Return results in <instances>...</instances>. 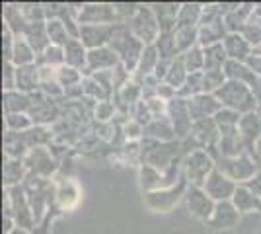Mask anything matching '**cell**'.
<instances>
[{"instance_id":"cell-42","label":"cell","mask_w":261,"mask_h":234,"mask_svg":"<svg viewBox=\"0 0 261 234\" xmlns=\"http://www.w3.org/2000/svg\"><path fill=\"white\" fill-rule=\"evenodd\" d=\"M181 59H184V65L189 74L205 72V49H203L201 45H197V47H193L191 51L184 53Z\"/></svg>"},{"instance_id":"cell-38","label":"cell","mask_w":261,"mask_h":234,"mask_svg":"<svg viewBox=\"0 0 261 234\" xmlns=\"http://www.w3.org/2000/svg\"><path fill=\"white\" fill-rule=\"evenodd\" d=\"M65 49L59 45H49L41 55H37V67H49V68H61L65 67Z\"/></svg>"},{"instance_id":"cell-37","label":"cell","mask_w":261,"mask_h":234,"mask_svg":"<svg viewBox=\"0 0 261 234\" xmlns=\"http://www.w3.org/2000/svg\"><path fill=\"white\" fill-rule=\"evenodd\" d=\"M23 172H25V164H23L22 160L6 158L4 168H2V176H4V186H6V190L20 186V181H22V178H23Z\"/></svg>"},{"instance_id":"cell-2","label":"cell","mask_w":261,"mask_h":234,"mask_svg":"<svg viewBox=\"0 0 261 234\" xmlns=\"http://www.w3.org/2000/svg\"><path fill=\"white\" fill-rule=\"evenodd\" d=\"M217 168V160L207 148H193L181 162V176L187 179L189 186L203 188L207 178Z\"/></svg>"},{"instance_id":"cell-20","label":"cell","mask_w":261,"mask_h":234,"mask_svg":"<svg viewBox=\"0 0 261 234\" xmlns=\"http://www.w3.org/2000/svg\"><path fill=\"white\" fill-rule=\"evenodd\" d=\"M39 88H41V72H39L37 63L30 67L16 68V90L18 92L33 96V92H37Z\"/></svg>"},{"instance_id":"cell-13","label":"cell","mask_w":261,"mask_h":234,"mask_svg":"<svg viewBox=\"0 0 261 234\" xmlns=\"http://www.w3.org/2000/svg\"><path fill=\"white\" fill-rule=\"evenodd\" d=\"M119 65V57L109 45L99 47V49H92V51H88V67L84 76L96 74V72H106V70H115Z\"/></svg>"},{"instance_id":"cell-59","label":"cell","mask_w":261,"mask_h":234,"mask_svg":"<svg viewBox=\"0 0 261 234\" xmlns=\"http://www.w3.org/2000/svg\"><path fill=\"white\" fill-rule=\"evenodd\" d=\"M257 113L261 115V101H259V106H257Z\"/></svg>"},{"instance_id":"cell-30","label":"cell","mask_w":261,"mask_h":234,"mask_svg":"<svg viewBox=\"0 0 261 234\" xmlns=\"http://www.w3.org/2000/svg\"><path fill=\"white\" fill-rule=\"evenodd\" d=\"M12 65L16 68L20 67H30L37 63V53L33 51V47L23 37H18L14 43V51H12Z\"/></svg>"},{"instance_id":"cell-50","label":"cell","mask_w":261,"mask_h":234,"mask_svg":"<svg viewBox=\"0 0 261 234\" xmlns=\"http://www.w3.org/2000/svg\"><path fill=\"white\" fill-rule=\"evenodd\" d=\"M113 115H115V103H113L111 100L98 101V103H96V112H94V117H96L98 121H109Z\"/></svg>"},{"instance_id":"cell-41","label":"cell","mask_w":261,"mask_h":234,"mask_svg":"<svg viewBox=\"0 0 261 234\" xmlns=\"http://www.w3.org/2000/svg\"><path fill=\"white\" fill-rule=\"evenodd\" d=\"M45 30H47V37H49V43L51 45H59V47H65L66 41L70 39V34L66 30V25L63 20H47L45 22Z\"/></svg>"},{"instance_id":"cell-39","label":"cell","mask_w":261,"mask_h":234,"mask_svg":"<svg viewBox=\"0 0 261 234\" xmlns=\"http://www.w3.org/2000/svg\"><path fill=\"white\" fill-rule=\"evenodd\" d=\"M4 125L8 133H28L33 129V119L30 113H6L4 115Z\"/></svg>"},{"instance_id":"cell-31","label":"cell","mask_w":261,"mask_h":234,"mask_svg":"<svg viewBox=\"0 0 261 234\" xmlns=\"http://www.w3.org/2000/svg\"><path fill=\"white\" fill-rule=\"evenodd\" d=\"M224 74L232 82H242V84H248L251 88L257 80V76L251 72L250 67L246 63H240V61H228L226 67H224Z\"/></svg>"},{"instance_id":"cell-44","label":"cell","mask_w":261,"mask_h":234,"mask_svg":"<svg viewBox=\"0 0 261 234\" xmlns=\"http://www.w3.org/2000/svg\"><path fill=\"white\" fill-rule=\"evenodd\" d=\"M57 82L65 90H68V88H72V86L82 84V82H84V76H82V70H76V68L65 65V67L57 68Z\"/></svg>"},{"instance_id":"cell-14","label":"cell","mask_w":261,"mask_h":234,"mask_svg":"<svg viewBox=\"0 0 261 234\" xmlns=\"http://www.w3.org/2000/svg\"><path fill=\"white\" fill-rule=\"evenodd\" d=\"M187 139H193L197 148L213 150V148H217L218 141H220V131H218L215 119H203V121L193 123V129Z\"/></svg>"},{"instance_id":"cell-36","label":"cell","mask_w":261,"mask_h":234,"mask_svg":"<svg viewBox=\"0 0 261 234\" xmlns=\"http://www.w3.org/2000/svg\"><path fill=\"white\" fill-rule=\"evenodd\" d=\"M203 49H205V70H224L228 63V55L222 43L203 47Z\"/></svg>"},{"instance_id":"cell-32","label":"cell","mask_w":261,"mask_h":234,"mask_svg":"<svg viewBox=\"0 0 261 234\" xmlns=\"http://www.w3.org/2000/svg\"><path fill=\"white\" fill-rule=\"evenodd\" d=\"M174 41L177 55L181 57L184 53L191 51L193 47L199 45V28H175Z\"/></svg>"},{"instance_id":"cell-51","label":"cell","mask_w":261,"mask_h":234,"mask_svg":"<svg viewBox=\"0 0 261 234\" xmlns=\"http://www.w3.org/2000/svg\"><path fill=\"white\" fill-rule=\"evenodd\" d=\"M2 90L4 92L16 90V67L12 63H4L2 67Z\"/></svg>"},{"instance_id":"cell-35","label":"cell","mask_w":261,"mask_h":234,"mask_svg":"<svg viewBox=\"0 0 261 234\" xmlns=\"http://www.w3.org/2000/svg\"><path fill=\"white\" fill-rule=\"evenodd\" d=\"M187 78H189V72H187V68H185V65H184V59L177 57L175 61H172V65L168 68V74L164 78V82H166L168 86H172L175 92H179V90L184 88L185 82H187Z\"/></svg>"},{"instance_id":"cell-26","label":"cell","mask_w":261,"mask_h":234,"mask_svg":"<svg viewBox=\"0 0 261 234\" xmlns=\"http://www.w3.org/2000/svg\"><path fill=\"white\" fill-rule=\"evenodd\" d=\"M160 61H162V59H160V53H158L156 45H146L144 51H142L139 67L135 70L133 78H135V80H142V78L154 76V72H156V68L160 65Z\"/></svg>"},{"instance_id":"cell-22","label":"cell","mask_w":261,"mask_h":234,"mask_svg":"<svg viewBox=\"0 0 261 234\" xmlns=\"http://www.w3.org/2000/svg\"><path fill=\"white\" fill-rule=\"evenodd\" d=\"M139 184H141V190L144 193L168 188V181H166V176H164L162 170L152 166V164H146V162L139 168Z\"/></svg>"},{"instance_id":"cell-34","label":"cell","mask_w":261,"mask_h":234,"mask_svg":"<svg viewBox=\"0 0 261 234\" xmlns=\"http://www.w3.org/2000/svg\"><path fill=\"white\" fill-rule=\"evenodd\" d=\"M215 123H217L218 131H220V137H228V135H236L240 133L238 127H240V119H242V115L236 112H232V110H220V112L213 117Z\"/></svg>"},{"instance_id":"cell-1","label":"cell","mask_w":261,"mask_h":234,"mask_svg":"<svg viewBox=\"0 0 261 234\" xmlns=\"http://www.w3.org/2000/svg\"><path fill=\"white\" fill-rule=\"evenodd\" d=\"M215 96H217V100L220 101V106L224 110H232V112L240 113V115L257 112V106H259V100L255 98L251 86L242 84V82L228 80Z\"/></svg>"},{"instance_id":"cell-15","label":"cell","mask_w":261,"mask_h":234,"mask_svg":"<svg viewBox=\"0 0 261 234\" xmlns=\"http://www.w3.org/2000/svg\"><path fill=\"white\" fill-rule=\"evenodd\" d=\"M187 103H189V113L193 117V123L203 121V119H213L222 110V106L215 94H199L195 98L187 100Z\"/></svg>"},{"instance_id":"cell-24","label":"cell","mask_w":261,"mask_h":234,"mask_svg":"<svg viewBox=\"0 0 261 234\" xmlns=\"http://www.w3.org/2000/svg\"><path fill=\"white\" fill-rule=\"evenodd\" d=\"M150 8L156 14L162 32H174L177 28V14H179L181 4H177V2H162V4H150Z\"/></svg>"},{"instance_id":"cell-7","label":"cell","mask_w":261,"mask_h":234,"mask_svg":"<svg viewBox=\"0 0 261 234\" xmlns=\"http://www.w3.org/2000/svg\"><path fill=\"white\" fill-rule=\"evenodd\" d=\"M187 188H189V184L181 176V178L177 179V184H174V186H168V188H162V190L144 193V203L154 213H170L185 197Z\"/></svg>"},{"instance_id":"cell-10","label":"cell","mask_w":261,"mask_h":234,"mask_svg":"<svg viewBox=\"0 0 261 234\" xmlns=\"http://www.w3.org/2000/svg\"><path fill=\"white\" fill-rule=\"evenodd\" d=\"M76 20L80 25L86 23H108V25H117L121 23L115 4H82L76 12Z\"/></svg>"},{"instance_id":"cell-45","label":"cell","mask_w":261,"mask_h":234,"mask_svg":"<svg viewBox=\"0 0 261 234\" xmlns=\"http://www.w3.org/2000/svg\"><path fill=\"white\" fill-rule=\"evenodd\" d=\"M244 35L248 37L251 45L261 43V4H255V10L251 14L250 23L244 30Z\"/></svg>"},{"instance_id":"cell-18","label":"cell","mask_w":261,"mask_h":234,"mask_svg":"<svg viewBox=\"0 0 261 234\" xmlns=\"http://www.w3.org/2000/svg\"><path fill=\"white\" fill-rule=\"evenodd\" d=\"M240 137H242V143L248 148V152H251V148L255 146V143L261 139V115L257 112H251L242 115L240 119Z\"/></svg>"},{"instance_id":"cell-48","label":"cell","mask_w":261,"mask_h":234,"mask_svg":"<svg viewBox=\"0 0 261 234\" xmlns=\"http://www.w3.org/2000/svg\"><path fill=\"white\" fill-rule=\"evenodd\" d=\"M129 115H130V121L139 123L141 127H146V125L154 119L152 113H150V108H148V103L144 100H141L139 103H135L129 110Z\"/></svg>"},{"instance_id":"cell-57","label":"cell","mask_w":261,"mask_h":234,"mask_svg":"<svg viewBox=\"0 0 261 234\" xmlns=\"http://www.w3.org/2000/svg\"><path fill=\"white\" fill-rule=\"evenodd\" d=\"M8 234H30V232H28L25 228H20V226H16V228H12Z\"/></svg>"},{"instance_id":"cell-9","label":"cell","mask_w":261,"mask_h":234,"mask_svg":"<svg viewBox=\"0 0 261 234\" xmlns=\"http://www.w3.org/2000/svg\"><path fill=\"white\" fill-rule=\"evenodd\" d=\"M117 25H108V23H86V25H80V34L78 39L86 45L88 51L92 49H99V47H108L113 37L117 34Z\"/></svg>"},{"instance_id":"cell-53","label":"cell","mask_w":261,"mask_h":234,"mask_svg":"<svg viewBox=\"0 0 261 234\" xmlns=\"http://www.w3.org/2000/svg\"><path fill=\"white\" fill-rule=\"evenodd\" d=\"M244 186H246L250 191H253V193H255V195L261 199V170L250 179V181H248V184H244Z\"/></svg>"},{"instance_id":"cell-58","label":"cell","mask_w":261,"mask_h":234,"mask_svg":"<svg viewBox=\"0 0 261 234\" xmlns=\"http://www.w3.org/2000/svg\"><path fill=\"white\" fill-rule=\"evenodd\" d=\"M251 55H259L261 57V43L253 45V53H251Z\"/></svg>"},{"instance_id":"cell-12","label":"cell","mask_w":261,"mask_h":234,"mask_svg":"<svg viewBox=\"0 0 261 234\" xmlns=\"http://www.w3.org/2000/svg\"><path fill=\"white\" fill-rule=\"evenodd\" d=\"M203 190L207 191V195L215 203H224V201H232L234 193L238 190V184L234 179H230L224 172H220L218 168H215L213 174L205 181Z\"/></svg>"},{"instance_id":"cell-33","label":"cell","mask_w":261,"mask_h":234,"mask_svg":"<svg viewBox=\"0 0 261 234\" xmlns=\"http://www.w3.org/2000/svg\"><path fill=\"white\" fill-rule=\"evenodd\" d=\"M28 23L30 22H28L25 16H23L22 6H6V8H4V25H6L16 37H23Z\"/></svg>"},{"instance_id":"cell-49","label":"cell","mask_w":261,"mask_h":234,"mask_svg":"<svg viewBox=\"0 0 261 234\" xmlns=\"http://www.w3.org/2000/svg\"><path fill=\"white\" fill-rule=\"evenodd\" d=\"M16 35L12 34L6 25H2V61L10 63L12 61V51H14V43H16Z\"/></svg>"},{"instance_id":"cell-40","label":"cell","mask_w":261,"mask_h":234,"mask_svg":"<svg viewBox=\"0 0 261 234\" xmlns=\"http://www.w3.org/2000/svg\"><path fill=\"white\" fill-rule=\"evenodd\" d=\"M117 98H119V101L127 108V112H129L135 103H139V101L142 100L141 84H139L135 78H130L125 86H121V88L117 90Z\"/></svg>"},{"instance_id":"cell-16","label":"cell","mask_w":261,"mask_h":234,"mask_svg":"<svg viewBox=\"0 0 261 234\" xmlns=\"http://www.w3.org/2000/svg\"><path fill=\"white\" fill-rule=\"evenodd\" d=\"M222 47L228 55V61L246 63L253 53V45L248 41V37L244 34H226L222 39Z\"/></svg>"},{"instance_id":"cell-54","label":"cell","mask_w":261,"mask_h":234,"mask_svg":"<svg viewBox=\"0 0 261 234\" xmlns=\"http://www.w3.org/2000/svg\"><path fill=\"white\" fill-rule=\"evenodd\" d=\"M246 65L250 67V70L255 74V76L259 78L261 76V57L259 55H251L248 61H246Z\"/></svg>"},{"instance_id":"cell-11","label":"cell","mask_w":261,"mask_h":234,"mask_svg":"<svg viewBox=\"0 0 261 234\" xmlns=\"http://www.w3.org/2000/svg\"><path fill=\"white\" fill-rule=\"evenodd\" d=\"M177 139H187L191 129H193V117L189 113V103L184 98H174L172 101H168V115H166Z\"/></svg>"},{"instance_id":"cell-6","label":"cell","mask_w":261,"mask_h":234,"mask_svg":"<svg viewBox=\"0 0 261 234\" xmlns=\"http://www.w3.org/2000/svg\"><path fill=\"white\" fill-rule=\"evenodd\" d=\"M129 32L135 37H139L144 45H154L158 41V37L162 34L160 23L150 4H139V8L135 12V16L127 22Z\"/></svg>"},{"instance_id":"cell-19","label":"cell","mask_w":261,"mask_h":234,"mask_svg":"<svg viewBox=\"0 0 261 234\" xmlns=\"http://www.w3.org/2000/svg\"><path fill=\"white\" fill-rule=\"evenodd\" d=\"M253 10H255V4H251V2H240L238 8L228 12L224 16V25H226L228 34H244L246 25L250 23Z\"/></svg>"},{"instance_id":"cell-52","label":"cell","mask_w":261,"mask_h":234,"mask_svg":"<svg viewBox=\"0 0 261 234\" xmlns=\"http://www.w3.org/2000/svg\"><path fill=\"white\" fill-rule=\"evenodd\" d=\"M125 137L129 139V141H133V139H139V137H144V127H141L139 123H135V121H130L125 125Z\"/></svg>"},{"instance_id":"cell-43","label":"cell","mask_w":261,"mask_h":234,"mask_svg":"<svg viewBox=\"0 0 261 234\" xmlns=\"http://www.w3.org/2000/svg\"><path fill=\"white\" fill-rule=\"evenodd\" d=\"M199 94H205V82H203V72H195V74H189L187 82L184 84V88L177 92V98H184V100H191Z\"/></svg>"},{"instance_id":"cell-28","label":"cell","mask_w":261,"mask_h":234,"mask_svg":"<svg viewBox=\"0 0 261 234\" xmlns=\"http://www.w3.org/2000/svg\"><path fill=\"white\" fill-rule=\"evenodd\" d=\"M47 22V20H45ZM45 22H30L25 28L23 39L33 47V51L37 55H41L45 49L49 47V37H47V30H45Z\"/></svg>"},{"instance_id":"cell-21","label":"cell","mask_w":261,"mask_h":234,"mask_svg":"<svg viewBox=\"0 0 261 234\" xmlns=\"http://www.w3.org/2000/svg\"><path fill=\"white\" fill-rule=\"evenodd\" d=\"M25 168H30L37 176H49L55 170V164L45 146H35L25 156Z\"/></svg>"},{"instance_id":"cell-47","label":"cell","mask_w":261,"mask_h":234,"mask_svg":"<svg viewBox=\"0 0 261 234\" xmlns=\"http://www.w3.org/2000/svg\"><path fill=\"white\" fill-rule=\"evenodd\" d=\"M203 82H205V94H217L228 82V78L224 74V70H205Z\"/></svg>"},{"instance_id":"cell-17","label":"cell","mask_w":261,"mask_h":234,"mask_svg":"<svg viewBox=\"0 0 261 234\" xmlns=\"http://www.w3.org/2000/svg\"><path fill=\"white\" fill-rule=\"evenodd\" d=\"M240 217H242V213L234 207V203L224 201V203H217L215 213L207 224L213 230H224V228H232L234 224H238Z\"/></svg>"},{"instance_id":"cell-23","label":"cell","mask_w":261,"mask_h":234,"mask_svg":"<svg viewBox=\"0 0 261 234\" xmlns=\"http://www.w3.org/2000/svg\"><path fill=\"white\" fill-rule=\"evenodd\" d=\"M63 49H65L66 65H68V67H72V68H76V70H84V72H86V67H88L86 45L82 43L78 37H70Z\"/></svg>"},{"instance_id":"cell-27","label":"cell","mask_w":261,"mask_h":234,"mask_svg":"<svg viewBox=\"0 0 261 234\" xmlns=\"http://www.w3.org/2000/svg\"><path fill=\"white\" fill-rule=\"evenodd\" d=\"M2 100H4V112L6 113H30L33 108V96L18 92V90L4 92Z\"/></svg>"},{"instance_id":"cell-29","label":"cell","mask_w":261,"mask_h":234,"mask_svg":"<svg viewBox=\"0 0 261 234\" xmlns=\"http://www.w3.org/2000/svg\"><path fill=\"white\" fill-rule=\"evenodd\" d=\"M205 6L199 2H184L177 14V28H199Z\"/></svg>"},{"instance_id":"cell-55","label":"cell","mask_w":261,"mask_h":234,"mask_svg":"<svg viewBox=\"0 0 261 234\" xmlns=\"http://www.w3.org/2000/svg\"><path fill=\"white\" fill-rule=\"evenodd\" d=\"M250 154L253 156V160H255V162H257V166L261 168V139L257 141V143H255V146L251 148Z\"/></svg>"},{"instance_id":"cell-8","label":"cell","mask_w":261,"mask_h":234,"mask_svg":"<svg viewBox=\"0 0 261 234\" xmlns=\"http://www.w3.org/2000/svg\"><path fill=\"white\" fill-rule=\"evenodd\" d=\"M184 199H185V207H187V211H189V215H191L193 219L201 221V223H208V221H211L217 203L208 197L207 191L203 190V188L189 186L187 191H185Z\"/></svg>"},{"instance_id":"cell-46","label":"cell","mask_w":261,"mask_h":234,"mask_svg":"<svg viewBox=\"0 0 261 234\" xmlns=\"http://www.w3.org/2000/svg\"><path fill=\"white\" fill-rule=\"evenodd\" d=\"M82 88H84V96H88V98H92V100H96V101H106V100H109V96H111L108 90L103 88L94 76H84Z\"/></svg>"},{"instance_id":"cell-56","label":"cell","mask_w":261,"mask_h":234,"mask_svg":"<svg viewBox=\"0 0 261 234\" xmlns=\"http://www.w3.org/2000/svg\"><path fill=\"white\" fill-rule=\"evenodd\" d=\"M253 94H255V98H257V100L261 101V76L257 78V80H255V84H253Z\"/></svg>"},{"instance_id":"cell-25","label":"cell","mask_w":261,"mask_h":234,"mask_svg":"<svg viewBox=\"0 0 261 234\" xmlns=\"http://www.w3.org/2000/svg\"><path fill=\"white\" fill-rule=\"evenodd\" d=\"M144 137L150 139L154 143H172L177 139L174 133V127L168 117H160V119H152L144 127Z\"/></svg>"},{"instance_id":"cell-3","label":"cell","mask_w":261,"mask_h":234,"mask_svg":"<svg viewBox=\"0 0 261 234\" xmlns=\"http://www.w3.org/2000/svg\"><path fill=\"white\" fill-rule=\"evenodd\" d=\"M35 221L30 197L23 186H16L6 190V203H4V223L16 224L20 228H30Z\"/></svg>"},{"instance_id":"cell-4","label":"cell","mask_w":261,"mask_h":234,"mask_svg":"<svg viewBox=\"0 0 261 234\" xmlns=\"http://www.w3.org/2000/svg\"><path fill=\"white\" fill-rule=\"evenodd\" d=\"M109 47L117 53L121 65L127 68L130 74H135V70L139 67V61H141L142 51H144L146 45L142 43L139 37H135V35L130 34L127 23H119L117 34L113 37V41L109 43Z\"/></svg>"},{"instance_id":"cell-5","label":"cell","mask_w":261,"mask_h":234,"mask_svg":"<svg viewBox=\"0 0 261 234\" xmlns=\"http://www.w3.org/2000/svg\"><path fill=\"white\" fill-rule=\"evenodd\" d=\"M213 156H215V160H217L218 170L224 172L230 179H234L238 186L248 184V181L261 170L250 152H244V154H240V156H232V158L218 156V154H215V152H213Z\"/></svg>"}]
</instances>
